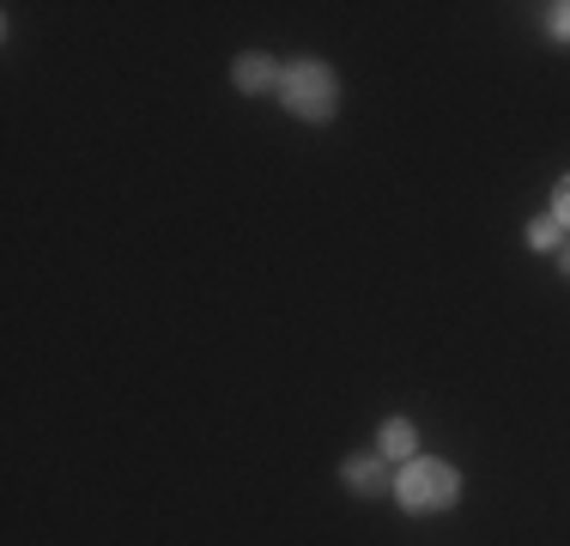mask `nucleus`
<instances>
[{"instance_id":"f257e3e1","label":"nucleus","mask_w":570,"mask_h":546,"mask_svg":"<svg viewBox=\"0 0 570 546\" xmlns=\"http://www.w3.org/2000/svg\"><path fill=\"white\" fill-rule=\"evenodd\" d=\"M395 498H401V510H413V516H438L461 498V474L438 456H425V461L413 456L401 468V480H395Z\"/></svg>"},{"instance_id":"f03ea898","label":"nucleus","mask_w":570,"mask_h":546,"mask_svg":"<svg viewBox=\"0 0 570 546\" xmlns=\"http://www.w3.org/2000/svg\"><path fill=\"white\" fill-rule=\"evenodd\" d=\"M279 98L297 121H334V109H341V79L322 61H292L279 79Z\"/></svg>"},{"instance_id":"7ed1b4c3","label":"nucleus","mask_w":570,"mask_h":546,"mask_svg":"<svg viewBox=\"0 0 570 546\" xmlns=\"http://www.w3.org/2000/svg\"><path fill=\"white\" fill-rule=\"evenodd\" d=\"M285 67L274 55H243V61H230V86L243 91V98H262V91H279Z\"/></svg>"},{"instance_id":"20e7f679","label":"nucleus","mask_w":570,"mask_h":546,"mask_svg":"<svg viewBox=\"0 0 570 546\" xmlns=\"http://www.w3.org/2000/svg\"><path fill=\"white\" fill-rule=\"evenodd\" d=\"M413 449H419L413 419H389V426L376 431V456H383V461H413Z\"/></svg>"},{"instance_id":"39448f33","label":"nucleus","mask_w":570,"mask_h":546,"mask_svg":"<svg viewBox=\"0 0 570 546\" xmlns=\"http://www.w3.org/2000/svg\"><path fill=\"white\" fill-rule=\"evenodd\" d=\"M341 480L352 491H364V498H376V491L389 486V474H383V456H352L346 468H341Z\"/></svg>"},{"instance_id":"423d86ee","label":"nucleus","mask_w":570,"mask_h":546,"mask_svg":"<svg viewBox=\"0 0 570 546\" xmlns=\"http://www.w3.org/2000/svg\"><path fill=\"white\" fill-rule=\"evenodd\" d=\"M528 243H534V250H564V225L559 218H534V225H528Z\"/></svg>"},{"instance_id":"0eeeda50","label":"nucleus","mask_w":570,"mask_h":546,"mask_svg":"<svg viewBox=\"0 0 570 546\" xmlns=\"http://www.w3.org/2000/svg\"><path fill=\"white\" fill-rule=\"evenodd\" d=\"M552 218H559V225L570 231V176H564L559 188H552Z\"/></svg>"},{"instance_id":"6e6552de","label":"nucleus","mask_w":570,"mask_h":546,"mask_svg":"<svg viewBox=\"0 0 570 546\" xmlns=\"http://www.w3.org/2000/svg\"><path fill=\"white\" fill-rule=\"evenodd\" d=\"M559 37H570V7H559Z\"/></svg>"},{"instance_id":"1a4fd4ad","label":"nucleus","mask_w":570,"mask_h":546,"mask_svg":"<svg viewBox=\"0 0 570 546\" xmlns=\"http://www.w3.org/2000/svg\"><path fill=\"white\" fill-rule=\"evenodd\" d=\"M559 267H564V280H570V237H564V250H559Z\"/></svg>"}]
</instances>
